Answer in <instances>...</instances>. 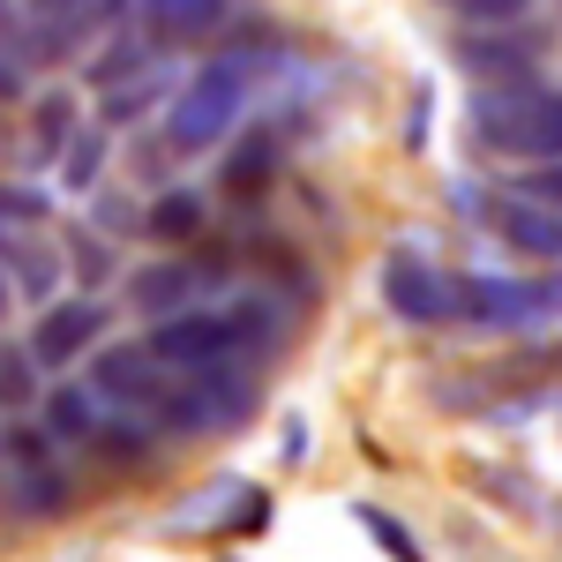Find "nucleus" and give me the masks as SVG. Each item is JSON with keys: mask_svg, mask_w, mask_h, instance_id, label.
<instances>
[{"mask_svg": "<svg viewBox=\"0 0 562 562\" xmlns=\"http://www.w3.org/2000/svg\"><path fill=\"white\" fill-rule=\"evenodd\" d=\"M38 413H45V435L53 442H98L105 435V397L90 390V375L76 383H53V390H38Z\"/></svg>", "mask_w": 562, "mask_h": 562, "instance_id": "1a4fd4ad", "label": "nucleus"}, {"mask_svg": "<svg viewBox=\"0 0 562 562\" xmlns=\"http://www.w3.org/2000/svg\"><path fill=\"white\" fill-rule=\"evenodd\" d=\"M158 240H195L203 233V195H188V188H166L158 203H150V217H143Z\"/></svg>", "mask_w": 562, "mask_h": 562, "instance_id": "4468645a", "label": "nucleus"}, {"mask_svg": "<svg viewBox=\"0 0 562 562\" xmlns=\"http://www.w3.org/2000/svg\"><path fill=\"white\" fill-rule=\"evenodd\" d=\"M360 525H368V540H383L397 562H420V555H413V540H405V532L390 525V510H360Z\"/></svg>", "mask_w": 562, "mask_h": 562, "instance_id": "f3484780", "label": "nucleus"}, {"mask_svg": "<svg viewBox=\"0 0 562 562\" xmlns=\"http://www.w3.org/2000/svg\"><path fill=\"white\" fill-rule=\"evenodd\" d=\"M248 90H256V76H248V53H217V60H203V68H195V76L173 90V105H166V150H180V158L217 150L225 135L240 128Z\"/></svg>", "mask_w": 562, "mask_h": 562, "instance_id": "f257e3e1", "label": "nucleus"}, {"mask_svg": "<svg viewBox=\"0 0 562 562\" xmlns=\"http://www.w3.org/2000/svg\"><path fill=\"white\" fill-rule=\"evenodd\" d=\"M217 15H225V0H143V31L150 38H195V31H211Z\"/></svg>", "mask_w": 562, "mask_h": 562, "instance_id": "ddd939ff", "label": "nucleus"}, {"mask_svg": "<svg viewBox=\"0 0 562 562\" xmlns=\"http://www.w3.org/2000/svg\"><path fill=\"white\" fill-rule=\"evenodd\" d=\"M442 8H458V15H480V23H495V15H518L525 0H442Z\"/></svg>", "mask_w": 562, "mask_h": 562, "instance_id": "a211bd4d", "label": "nucleus"}, {"mask_svg": "<svg viewBox=\"0 0 562 562\" xmlns=\"http://www.w3.org/2000/svg\"><path fill=\"white\" fill-rule=\"evenodd\" d=\"M383 301L397 307L405 323H420V330L458 323V270H435V262H420V256H390L383 262Z\"/></svg>", "mask_w": 562, "mask_h": 562, "instance_id": "39448f33", "label": "nucleus"}, {"mask_svg": "<svg viewBox=\"0 0 562 562\" xmlns=\"http://www.w3.org/2000/svg\"><path fill=\"white\" fill-rule=\"evenodd\" d=\"M532 315H548L540 293H525L510 278H465L458 270V323H495V330H518Z\"/></svg>", "mask_w": 562, "mask_h": 562, "instance_id": "6e6552de", "label": "nucleus"}, {"mask_svg": "<svg viewBox=\"0 0 562 562\" xmlns=\"http://www.w3.org/2000/svg\"><path fill=\"white\" fill-rule=\"evenodd\" d=\"M53 166H60V180H68L76 195H90V188H98V173H105V135H98V128H76V135H68V150H60Z\"/></svg>", "mask_w": 562, "mask_h": 562, "instance_id": "2eb2a0df", "label": "nucleus"}, {"mask_svg": "<svg viewBox=\"0 0 562 562\" xmlns=\"http://www.w3.org/2000/svg\"><path fill=\"white\" fill-rule=\"evenodd\" d=\"M128 301L135 315H173V307H195V270L188 262H150V270H135L128 278Z\"/></svg>", "mask_w": 562, "mask_h": 562, "instance_id": "9b49d317", "label": "nucleus"}, {"mask_svg": "<svg viewBox=\"0 0 562 562\" xmlns=\"http://www.w3.org/2000/svg\"><path fill=\"white\" fill-rule=\"evenodd\" d=\"M90 390L121 413H158L166 368L150 360V346H90Z\"/></svg>", "mask_w": 562, "mask_h": 562, "instance_id": "423d86ee", "label": "nucleus"}, {"mask_svg": "<svg viewBox=\"0 0 562 562\" xmlns=\"http://www.w3.org/2000/svg\"><path fill=\"white\" fill-rule=\"evenodd\" d=\"M98 338H105V307L98 301H53L38 315V330H31V360L60 375V368H76Z\"/></svg>", "mask_w": 562, "mask_h": 562, "instance_id": "0eeeda50", "label": "nucleus"}, {"mask_svg": "<svg viewBox=\"0 0 562 562\" xmlns=\"http://www.w3.org/2000/svg\"><path fill=\"white\" fill-rule=\"evenodd\" d=\"M540 307H562V278H555V285H540Z\"/></svg>", "mask_w": 562, "mask_h": 562, "instance_id": "aec40b11", "label": "nucleus"}, {"mask_svg": "<svg viewBox=\"0 0 562 562\" xmlns=\"http://www.w3.org/2000/svg\"><path fill=\"white\" fill-rule=\"evenodd\" d=\"M76 135V90H45L31 105V166H53Z\"/></svg>", "mask_w": 562, "mask_h": 562, "instance_id": "f8f14e48", "label": "nucleus"}, {"mask_svg": "<svg viewBox=\"0 0 562 562\" xmlns=\"http://www.w3.org/2000/svg\"><path fill=\"white\" fill-rule=\"evenodd\" d=\"M23 98V68H15V53H0V105H15Z\"/></svg>", "mask_w": 562, "mask_h": 562, "instance_id": "6ab92c4d", "label": "nucleus"}, {"mask_svg": "<svg viewBox=\"0 0 562 562\" xmlns=\"http://www.w3.org/2000/svg\"><path fill=\"white\" fill-rule=\"evenodd\" d=\"M487 225L532 262H555L562 256V211L548 203H518V195H503V203H487Z\"/></svg>", "mask_w": 562, "mask_h": 562, "instance_id": "9d476101", "label": "nucleus"}, {"mask_svg": "<svg viewBox=\"0 0 562 562\" xmlns=\"http://www.w3.org/2000/svg\"><path fill=\"white\" fill-rule=\"evenodd\" d=\"M158 413L173 420V428H233L240 413H248V375L225 360V368H195V375H180V390L166 383V397H158Z\"/></svg>", "mask_w": 562, "mask_h": 562, "instance_id": "20e7f679", "label": "nucleus"}, {"mask_svg": "<svg viewBox=\"0 0 562 562\" xmlns=\"http://www.w3.org/2000/svg\"><path fill=\"white\" fill-rule=\"evenodd\" d=\"M38 405V360L31 352H0V413Z\"/></svg>", "mask_w": 562, "mask_h": 562, "instance_id": "dca6fc26", "label": "nucleus"}, {"mask_svg": "<svg viewBox=\"0 0 562 562\" xmlns=\"http://www.w3.org/2000/svg\"><path fill=\"white\" fill-rule=\"evenodd\" d=\"M143 346L166 375H195V368H225L240 352V323H233V307H173L150 323Z\"/></svg>", "mask_w": 562, "mask_h": 562, "instance_id": "7ed1b4c3", "label": "nucleus"}, {"mask_svg": "<svg viewBox=\"0 0 562 562\" xmlns=\"http://www.w3.org/2000/svg\"><path fill=\"white\" fill-rule=\"evenodd\" d=\"M0 315H8V278H0Z\"/></svg>", "mask_w": 562, "mask_h": 562, "instance_id": "412c9836", "label": "nucleus"}, {"mask_svg": "<svg viewBox=\"0 0 562 562\" xmlns=\"http://www.w3.org/2000/svg\"><path fill=\"white\" fill-rule=\"evenodd\" d=\"M480 143L510 150V158H562V90H525L495 83L473 113Z\"/></svg>", "mask_w": 562, "mask_h": 562, "instance_id": "f03ea898", "label": "nucleus"}]
</instances>
